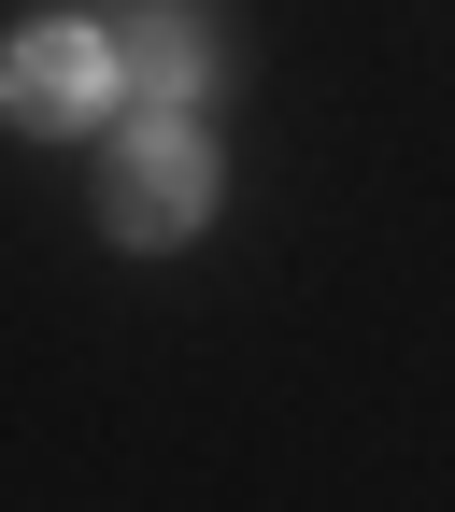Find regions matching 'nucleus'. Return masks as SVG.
Masks as SVG:
<instances>
[{
	"mask_svg": "<svg viewBox=\"0 0 455 512\" xmlns=\"http://www.w3.org/2000/svg\"><path fill=\"white\" fill-rule=\"evenodd\" d=\"M200 214H214V143L185 114H143L100 143V228L114 242H185Z\"/></svg>",
	"mask_w": 455,
	"mask_h": 512,
	"instance_id": "nucleus-1",
	"label": "nucleus"
},
{
	"mask_svg": "<svg viewBox=\"0 0 455 512\" xmlns=\"http://www.w3.org/2000/svg\"><path fill=\"white\" fill-rule=\"evenodd\" d=\"M114 100V43L100 29H15L0 43V114L43 128V143H72V128H100Z\"/></svg>",
	"mask_w": 455,
	"mask_h": 512,
	"instance_id": "nucleus-2",
	"label": "nucleus"
},
{
	"mask_svg": "<svg viewBox=\"0 0 455 512\" xmlns=\"http://www.w3.org/2000/svg\"><path fill=\"white\" fill-rule=\"evenodd\" d=\"M114 86L143 100V114H185V100L214 86V29L200 15H128L114 29Z\"/></svg>",
	"mask_w": 455,
	"mask_h": 512,
	"instance_id": "nucleus-3",
	"label": "nucleus"
}]
</instances>
